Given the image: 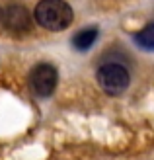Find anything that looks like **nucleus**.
Instances as JSON below:
<instances>
[{"label": "nucleus", "mask_w": 154, "mask_h": 160, "mask_svg": "<svg viewBox=\"0 0 154 160\" xmlns=\"http://www.w3.org/2000/svg\"><path fill=\"white\" fill-rule=\"evenodd\" d=\"M0 26H2V6H0Z\"/></svg>", "instance_id": "obj_7"}, {"label": "nucleus", "mask_w": 154, "mask_h": 160, "mask_svg": "<svg viewBox=\"0 0 154 160\" xmlns=\"http://www.w3.org/2000/svg\"><path fill=\"white\" fill-rule=\"evenodd\" d=\"M96 39H98V28H84L74 35L72 45H74L78 51H88L96 43Z\"/></svg>", "instance_id": "obj_5"}, {"label": "nucleus", "mask_w": 154, "mask_h": 160, "mask_svg": "<svg viewBox=\"0 0 154 160\" xmlns=\"http://www.w3.org/2000/svg\"><path fill=\"white\" fill-rule=\"evenodd\" d=\"M98 84L102 86L103 92H107L111 96L123 94L127 90L129 82H131V76H129V70L119 65V62H105L98 68Z\"/></svg>", "instance_id": "obj_2"}, {"label": "nucleus", "mask_w": 154, "mask_h": 160, "mask_svg": "<svg viewBox=\"0 0 154 160\" xmlns=\"http://www.w3.org/2000/svg\"><path fill=\"white\" fill-rule=\"evenodd\" d=\"M57 68L49 62H41V65H35L29 72V88L33 90L39 98H47L51 96L57 88Z\"/></svg>", "instance_id": "obj_3"}, {"label": "nucleus", "mask_w": 154, "mask_h": 160, "mask_svg": "<svg viewBox=\"0 0 154 160\" xmlns=\"http://www.w3.org/2000/svg\"><path fill=\"white\" fill-rule=\"evenodd\" d=\"M135 43L147 51H154V23L147 26L135 35Z\"/></svg>", "instance_id": "obj_6"}, {"label": "nucleus", "mask_w": 154, "mask_h": 160, "mask_svg": "<svg viewBox=\"0 0 154 160\" xmlns=\"http://www.w3.org/2000/svg\"><path fill=\"white\" fill-rule=\"evenodd\" d=\"M2 26L16 35H23L31 29V18L26 6L22 4H10L2 8Z\"/></svg>", "instance_id": "obj_4"}, {"label": "nucleus", "mask_w": 154, "mask_h": 160, "mask_svg": "<svg viewBox=\"0 0 154 160\" xmlns=\"http://www.w3.org/2000/svg\"><path fill=\"white\" fill-rule=\"evenodd\" d=\"M72 8L64 0H41L35 6V22L49 31H62L72 23Z\"/></svg>", "instance_id": "obj_1"}]
</instances>
